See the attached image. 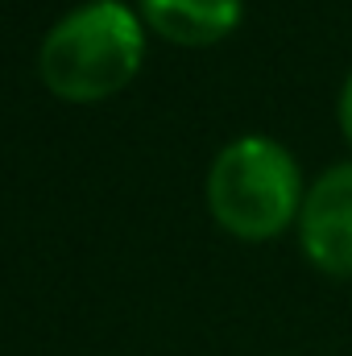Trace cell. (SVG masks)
Here are the masks:
<instances>
[{
	"label": "cell",
	"mask_w": 352,
	"mask_h": 356,
	"mask_svg": "<svg viewBox=\"0 0 352 356\" xmlns=\"http://www.w3.org/2000/svg\"><path fill=\"white\" fill-rule=\"evenodd\" d=\"M307 182L311 178L286 141L269 133H241L211 158L203 203L224 236L241 245H269L294 232Z\"/></svg>",
	"instance_id": "1"
},
{
	"label": "cell",
	"mask_w": 352,
	"mask_h": 356,
	"mask_svg": "<svg viewBox=\"0 0 352 356\" xmlns=\"http://www.w3.org/2000/svg\"><path fill=\"white\" fill-rule=\"evenodd\" d=\"M145 21L120 0H88L71 8L38 50V75L67 104H99L129 88L145 63Z\"/></svg>",
	"instance_id": "2"
},
{
	"label": "cell",
	"mask_w": 352,
	"mask_h": 356,
	"mask_svg": "<svg viewBox=\"0 0 352 356\" xmlns=\"http://www.w3.org/2000/svg\"><path fill=\"white\" fill-rule=\"evenodd\" d=\"M294 241L315 273L332 282H352V154L328 162L307 182Z\"/></svg>",
	"instance_id": "3"
},
{
	"label": "cell",
	"mask_w": 352,
	"mask_h": 356,
	"mask_svg": "<svg viewBox=\"0 0 352 356\" xmlns=\"http://www.w3.org/2000/svg\"><path fill=\"white\" fill-rule=\"evenodd\" d=\"M145 29L182 50L228 42L245 21V0H137Z\"/></svg>",
	"instance_id": "4"
},
{
	"label": "cell",
	"mask_w": 352,
	"mask_h": 356,
	"mask_svg": "<svg viewBox=\"0 0 352 356\" xmlns=\"http://www.w3.org/2000/svg\"><path fill=\"white\" fill-rule=\"evenodd\" d=\"M336 129H340V141H344V149L352 154V67L344 71V79H340V88H336Z\"/></svg>",
	"instance_id": "5"
}]
</instances>
